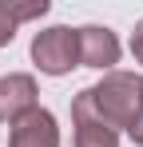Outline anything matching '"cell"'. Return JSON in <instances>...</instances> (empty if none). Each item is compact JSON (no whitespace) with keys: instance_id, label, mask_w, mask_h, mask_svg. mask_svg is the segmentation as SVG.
<instances>
[{"instance_id":"6","label":"cell","mask_w":143,"mask_h":147,"mask_svg":"<svg viewBox=\"0 0 143 147\" xmlns=\"http://www.w3.org/2000/svg\"><path fill=\"white\" fill-rule=\"evenodd\" d=\"M36 111V80L32 76H0V123H16Z\"/></svg>"},{"instance_id":"9","label":"cell","mask_w":143,"mask_h":147,"mask_svg":"<svg viewBox=\"0 0 143 147\" xmlns=\"http://www.w3.org/2000/svg\"><path fill=\"white\" fill-rule=\"evenodd\" d=\"M127 131H131V139H135V143L143 147V103H139V115H135V123H131Z\"/></svg>"},{"instance_id":"5","label":"cell","mask_w":143,"mask_h":147,"mask_svg":"<svg viewBox=\"0 0 143 147\" xmlns=\"http://www.w3.org/2000/svg\"><path fill=\"white\" fill-rule=\"evenodd\" d=\"M8 147H60V131H56V119L52 111L36 107L12 123V139Z\"/></svg>"},{"instance_id":"3","label":"cell","mask_w":143,"mask_h":147,"mask_svg":"<svg viewBox=\"0 0 143 147\" xmlns=\"http://www.w3.org/2000/svg\"><path fill=\"white\" fill-rule=\"evenodd\" d=\"M72 123H76V147H119V131L95 111L88 88L72 99Z\"/></svg>"},{"instance_id":"4","label":"cell","mask_w":143,"mask_h":147,"mask_svg":"<svg viewBox=\"0 0 143 147\" xmlns=\"http://www.w3.org/2000/svg\"><path fill=\"white\" fill-rule=\"evenodd\" d=\"M119 60V40L111 28L88 24L80 28V64L84 68H99V72H111Z\"/></svg>"},{"instance_id":"7","label":"cell","mask_w":143,"mask_h":147,"mask_svg":"<svg viewBox=\"0 0 143 147\" xmlns=\"http://www.w3.org/2000/svg\"><path fill=\"white\" fill-rule=\"evenodd\" d=\"M48 12V0H32V4H16V0H0V44H8L16 36L24 20H36Z\"/></svg>"},{"instance_id":"1","label":"cell","mask_w":143,"mask_h":147,"mask_svg":"<svg viewBox=\"0 0 143 147\" xmlns=\"http://www.w3.org/2000/svg\"><path fill=\"white\" fill-rule=\"evenodd\" d=\"M92 92V103L95 111L111 127H131L135 115H139V103H143V76H131V72H107Z\"/></svg>"},{"instance_id":"2","label":"cell","mask_w":143,"mask_h":147,"mask_svg":"<svg viewBox=\"0 0 143 147\" xmlns=\"http://www.w3.org/2000/svg\"><path fill=\"white\" fill-rule=\"evenodd\" d=\"M32 60L36 68L48 76H64L80 64V32L72 28H48V32H36L32 40Z\"/></svg>"},{"instance_id":"8","label":"cell","mask_w":143,"mask_h":147,"mask_svg":"<svg viewBox=\"0 0 143 147\" xmlns=\"http://www.w3.org/2000/svg\"><path fill=\"white\" fill-rule=\"evenodd\" d=\"M131 56L143 64V20L135 24V32H131Z\"/></svg>"}]
</instances>
